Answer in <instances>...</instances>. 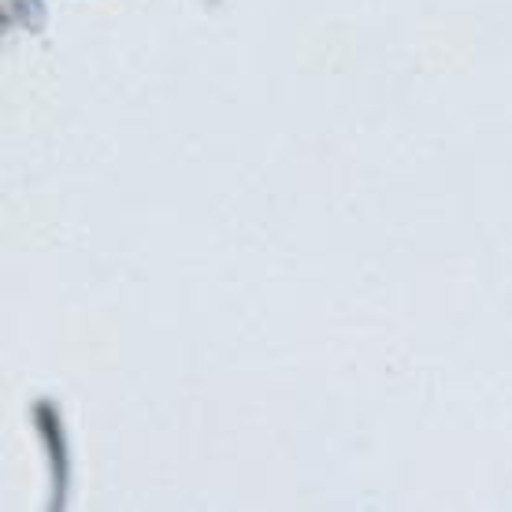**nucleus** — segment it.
<instances>
[{
    "instance_id": "nucleus-1",
    "label": "nucleus",
    "mask_w": 512,
    "mask_h": 512,
    "mask_svg": "<svg viewBox=\"0 0 512 512\" xmlns=\"http://www.w3.org/2000/svg\"><path fill=\"white\" fill-rule=\"evenodd\" d=\"M34 420H38L41 431V446L49 453V468H52V509H64L67 501V438H64V423H60V412L52 401H38L34 405Z\"/></svg>"
}]
</instances>
